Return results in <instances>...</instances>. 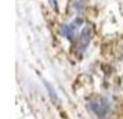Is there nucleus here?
<instances>
[{
  "instance_id": "nucleus-4",
  "label": "nucleus",
  "mask_w": 123,
  "mask_h": 119,
  "mask_svg": "<svg viewBox=\"0 0 123 119\" xmlns=\"http://www.w3.org/2000/svg\"><path fill=\"white\" fill-rule=\"evenodd\" d=\"M44 85H46V87H47V90L50 91L51 97H53V98H55V100H57V94H55V90H53V87H51V86L49 85V83H46V82H44Z\"/></svg>"
},
{
  "instance_id": "nucleus-1",
  "label": "nucleus",
  "mask_w": 123,
  "mask_h": 119,
  "mask_svg": "<svg viewBox=\"0 0 123 119\" xmlns=\"http://www.w3.org/2000/svg\"><path fill=\"white\" fill-rule=\"evenodd\" d=\"M90 108H91V111L95 113V115H98V116H104L106 113V109H108V104H106L104 100H94V101L90 102Z\"/></svg>"
},
{
  "instance_id": "nucleus-3",
  "label": "nucleus",
  "mask_w": 123,
  "mask_h": 119,
  "mask_svg": "<svg viewBox=\"0 0 123 119\" xmlns=\"http://www.w3.org/2000/svg\"><path fill=\"white\" fill-rule=\"evenodd\" d=\"M90 36H91V29L90 28H84L83 32L80 33V38H79V44H80V49L83 50L84 47H87L90 42Z\"/></svg>"
},
{
  "instance_id": "nucleus-2",
  "label": "nucleus",
  "mask_w": 123,
  "mask_h": 119,
  "mask_svg": "<svg viewBox=\"0 0 123 119\" xmlns=\"http://www.w3.org/2000/svg\"><path fill=\"white\" fill-rule=\"evenodd\" d=\"M82 22V19H79V22L76 24H71V25H62V28H61V31H62V35L65 36V38H68V39H73L75 38V31L78 29V25Z\"/></svg>"
}]
</instances>
